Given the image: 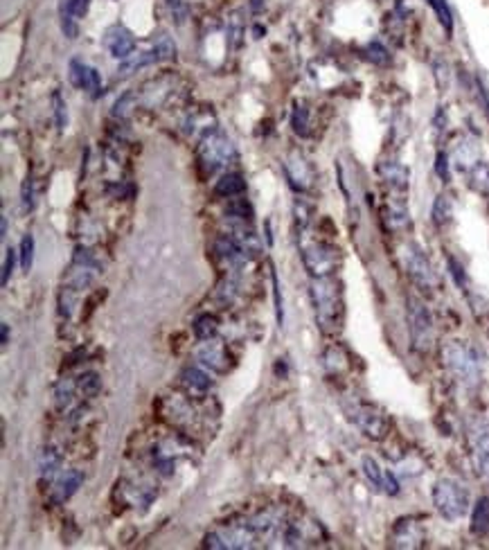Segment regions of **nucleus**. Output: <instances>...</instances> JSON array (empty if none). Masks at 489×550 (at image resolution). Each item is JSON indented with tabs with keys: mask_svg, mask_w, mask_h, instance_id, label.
<instances>
[{
	"mask_svg": "<svg viewBox=\"0 0 489 550\" xmlns=\"http://www.w3.org/2000/svg\"><path fill=\"white\" fill-rule=\"evenodd\" d=\"M309 212H311V207L305 201H296V219L302 228L309 224Z\"/></svg>",
	"mask_w": 489,
	"mask_h": 550,
	"instance_id": "nucleus-44",
	"label": "nucleus"
},
{
	"mask_svg": "<svg viewBox=\"0 0 489 550\" xmlns=\"http://www.w3.org/2000/svg\"><path fill=\"white\" fill-rule=\"evenodd\" d=\"M21 196H23V210L25 212H30L32 207H34V188H32V176H28L25 178V183H23V190H21Z\"/></svg>",
	"mask_w": 489,
	"mask_h": 550,
	"instance_id": "nucleus-39",
	"label": "nucleus"
},
{
	"mask_svg": "<svg viewBox=\"0 0 489 550\" xmlns=\"http://www.w3.org/2000/svg\"><path fill=\"white\" fill-rule=\"evenodd\" d=\"M14 259H16V251L7 248V251H5V261H3V284H7L9 278H11V273H14Z\"/></svg>",
	"mask_w": 489,
	"mask_h": 550,
	"instance_id": "nucleus-42",
	"label": "nucleus"
},
{
	"mask_svg": "<svg viewBox=\"0 0 489 550\" xmlns=\"http://www.w3.org/2000/svg\"><path fill=\"white\" fill-rule=\"evenodd\" d=\"M167 7L176 23H185V18H188V5H185V0H167Z\"/></svg>",
	"mask_w": 489,
	"mask_h": 550,
	"instance_id": "nucleus-41",
	"label": "nucleus"
},
{
	"mask_svg": "<svg viewBox=\"0 0 489 550\" xmlns=\"http://www.w3.org/2000/svg\"><path fill=\"white\" fill-rule=\"evenodd\" d=\"M244 192H246V180L240 174L221 176V180H217V185H215V194L223 196V199H235V196H240Z\"/></svg>",
	"mask_w": 489,
	"mask_h": 550,
	"instance_id": "nucleus-18",
	"label": "nucleus"
},
{
	"mask_svg": "<svg viewBox=\"0 0 489 550\" xmlns=\"http://www.w3.org/2000/svg\"><path fill=\"white\" fill-rule=\"evenodd\" d=\"M138 107V93H134V90H129V93H124L120 99L115 102L113 107V117H120V120H127V117L131 115V111H134Z\"/></svg>",
	"mask_w": 489,
	"mask_h": 550,
	"instance_id": "nucleus-28",
	"label": "nucleus"
},
{
	"mask_svg": "<svg viewBox=\"0 0 489 550\" xmlns=\"http://www.w3.org/2000/svg\"><path fill=\"white\" fill-rule=\"evenodd\" d=\"M291 126L298 136H309V109L305 104H298L291 115Z\"/></svg>",
	"mask_w": 489,
	"mask_h": 550,
	"instance_id": "nucleus-29",
	"label": "nucleus"
},
{
	"mask_svg": "<svg viewBox=\"0 0 489 550\" xmlns=\"http://www.w3.org/2000/svg\"><path fill=\"white\" fill-rule=\"evenodd\" d=\"M446 264H448V271H451L453 280L458 286H465L467 284V275H465V269H462V264L456 259V257H446Z\"/></svg>",
	"mask_w": 489,
	"mask_h": 550,
	"instance_id": "nucleus-40",
	"label": "nucleus"
},
{
	"mask_svg": "<svg viewBox=\"0 0 489 550\" xmlns=\"http://www.w3.org/2000/svg\"><path fill=\"white\" fill-rule=\"evenodd\" d=\"M456 165L460 167V172H469V169L480 161V153H478V145L471 140H462L460 145L456 147Z\"/></svg>",
	"mask_w": 489,
	"mask_h": 550,
	"instance_id": "nucleus-17",
	"label": "nucleus"
},
{
	"mask_svg": "<svg viewBox=\"0 0 489 550\" xmlns=\"http://www.w3.org/2000/svg\"><path fill=\"white\" fill-rule=\"evenodd\" d=\"M408 332H411V345L417 352H429L433 347V318L426 305L419 298H408Z\"/></svg>",
	"mask_w": 489,
	"mask_h": 550,
	"instance_id": "nucleus-5",
	"label": "nucleus"
},
{
	"mask_svg": "<svg viewBox=\"0 0 489 550\" xmlns=\"http://www.w3.org/2000/svg\"><path fill=\"white\" fill-rule=\"evenodd\" d=\"M392 541L397 548H417L424 541V532L415 521H399L397 528H394Z\"/></svg>",
	"mask_w": 489,
	"mask_h": 550,
	"instance_id": "nucleus-14",
	"label": "nucleus"
},
{
	"mask_svg": "<svg viewBox=\"0 0 489 550\" xmlns=\"http://www.w3.org/2000/svg\"><path fill=\"white\" fill-rule=\"evenodd\" d=\"M311 300L316 309V320L325 334H336L343 325V293L340 284L329 278H316L311 284Z\"/></svg>",
	"mask_w": 489,
	"mask_h": 550,
	"instance_id": "nucleus-1",
	"label": "nucleus"
},
{
	"mask_svg": "<svg viewBox=\"0 0 489 550\" xmlns=\"http://www.w3.org/2000/svg\"><path fill=\"white\" fill-rule=\"evenodd\" d=\"M365 52H367V59L372 61V63H379V65H381V63H388V61H390L388 50L383 48L381 43H377V41H375V43H370Z\"/></svg>",
	"mask_w": 489,
	"mask_h": 550,
	"instance_id": "nucleus-36",
	"label": "nucleus"
},
{
	"mask_svg": "<svg viewBox=\"0 0 489 550\" xmlns=\"http://www.w3.org/2000/svg\"><path fill=\"white\" fill-rule=\"evenodd\" d=\"M5 234H7V217L3 215V237H5Z\"/></svg>",
	"mask_w": 489,
	"mask_h": 550,
	"instance_id": "nucleus-47",
	"label": "nucleus"
},
{
	"mask_svg": "<svg viewBox=\"0 0 489 550\" xmlns=\"http://www.w3.org/2000/svg\"><path fill=\"white\" fill-rule=\"evenodd\" d=\"M72 392H75L72 382H61L57 386V390H55V406H57L59 411H65L72 404Z\"/></svg>",
	"mask_w": 489,
	"mask_h": 550,
	"instance_id": "nucleus-33",
	"label": "nucleus"
},
{
	"mask_svg": "<svg viewBox=\"0 0 489 550\" xmlns=\"http://www.w3.org/2000/svg\"><path fill=\"white\" fill-rule=\"evenodd\" d=\"M59 469H61V455H59V451L52 449V447H48V449L43 451V455H41V478L48 480V482H52V480H55V476L59 474Z\"/></svg>",
	"mask_w": 489,
	"mask_h": 550,
	"instance_id": "nucleus-24",
	"label": "nucleus"
},
{
	"mask_svg": "<svg viewBox=\"0 0 489 550\" xmlns=\"http://www.w3.org/2000/svg\"><path fill=\"white\" fill-rule=\"evenodd\" d=\"M435 172H438V176L442 178V180H448V156L444 153V151H440L438 153V158H435Z\"/></svg>",
	"mask_w": 489,
	"mask_h": 550,
	"instance_id": "nucleus-43",
	"label": "nucleus"
},
{
	"mask_svg": "<svg viewBox=\"0 0 489 550\" xmlns=\"http://www.w3.org/2000/svg\"><path fill=\"white\" fill-rule=\"evenodd\" d=\"M402 257H404L406 273L411 275V280L417 286H421V289H435V286H438V273H435L433 264L421 248H417L415 244H408L404 248Z\"/></svg>",
	"mask_w": 489,
	"mask_h": 550,
	"instance_id": "nucleus-8",
	"label": "nucleus"
},
{
	"mask_svg": "<svg viewBox=\"0 0 489 550\" xmlns=\"http://www.w3.org/2000/svg\"><path fill=\"white\" fill-rule=\"evenodd\" d=\"M383 492L390 494V496H394L399 492V482H397V478H394V474H390V471H386V487H383Z\"/></svg>",
	"mask_w": 489,
	"mask_h": 550,
	"instance_id": "nucleus-45",
	"label": "nucleus"
},
{
	"mask_svg": "<svg viewBox=\"0 0 489 550\" xmlns=\"http://www.w3.org/2000/svg\"><path fill=\"white\" fill-rule=\"evenodd\" d=\"M70 80H72V84H75L77 88H84L86 93H90L92 97L100 95V86H102L100 72H97L95 68H90V65L72 59V61H70Z\"/></svg>",
	"mask_w": 489,
	"mask_h": 550,
	"instance_id": "nucleus-12",
	"label": "nucleus"
},
{
	"mask_svg": "<svg viewBox=\"0 0 489 550\" xmlns=\"http://www.w3.org/2000/svg\"><path fill=\"white\" fill-rule=\"evenodd\" d=\"M7 343H9V325L3 323V345H7Z\"/></svg>",
	"mask_w": 489,
	"mask_h": 550,
	"instance_id": "nucleus-46",
	"label": "nucleus"
},
{
	"mask_svg": "<svg viewBox=\"0 0 489 550\" xmlns=\"http://www.w3.org/2000/svg\"><path fill=\"white\" fill-rule=\"evenodd\" d=\"M471 455L473 467L483 482L489 485V420L480 417L471 424Z\"/></svg>",
	"mask_w": 489,
	"mask_h": 550,
	"instance_id": "nucleus-9",
	"label": "nucleus"
},
{
	"mask_svg": "<svg viewBox=\"0 0 489 550\" xmlns=\"http://www.w3.org/2000/svg\"><path fill=\"white\" fill-rule=\"evenodd\" d=\"M284 174H286L289 185L298 192H307L313 183V169L300 153H291L284 161Z\"/></svg>",
	"mask_w": 489,
	"mask_h": 550,
	"instance_id": "nucleus-10",
	"label": "nucleus"
},
{
	"mask_svg": "<svg viewBox=\"0 0 489 550\" xmlns=\"http://www.w3.org/2000/svg\"><path fill=\"white\" fill-rule=\"evenodd\" d=\"M426 3L433 7V11L438 14V21L442 23V28L451 34L453 32V16H451V9H448L446 0H426Z\"/></svg>",
	"mask_w": 489,
	"mask_h": 550,
	"instance_id": "nucleus-30",
	"label": "nucleus"
},
{
	"mask_svg": "<svg viewBox=\"0 0 489 550\" xmlns=\"http://www.w3.org/2000/svg\"><path fill=\"white\" fill-rule=\"evenodd\" d=\"M431 217H433V224H435V226H446L448 221H451V217H453V203H451V199H448L446 194H440L438 199L433 201Z\"/></svg>",
	"mask_w": 489,
	"mask_h": 550,
	"instance_id": "nucleus-23",
	"label": "nucleus"
},
{
	"mask_svg": "<svg viewBox=\"0 0 489 550\" xmlns=\"http://www.w3.org/2000/svg\"><path fill=\"white\" fill-rule=\"evenodd\" d=\"M469 528L475 536L489 534V496H480L471 509V523Z\"/></svg>",
	"mask_w": 489,
	"mask_h": 550,
	"instance_id": "nucleus-15",
	"label": "nucleus"
},
{
	"mask_svg": "<svg viewBox=\"0 0 489 550\" xmlns=\"http://www.w3.org/2000/svg\"><path fill=\"white\" fill-rule=\"evenodd\" d=\"M433 505L444 521H458L469 509V490L456 478H440L433 487Z\"/></svg>",
	"mask_w": 489,
	"mask_h": 550,
	"instance_id": "nucleus-3",
	"label": "nucleus"
},
{
	"mask_svg": "<svg viewBox=\"0 0 489 550\" xmlns=\"http://www.w3.org/2000/svg\"><path fill=\"white\" fill-rule=\"evenodd\" d=\"M18 255H21V269L30 271L32 269V259H34V237H32V234H25V237L21 239Z\"/></svg>",
	"mask_w": 489,
	"mask_h": 550,
	"instance_id": "nucleus-34",
	"label": "nucleus"
},
{
	"mask_svg": "<svg viewBox=\"0 0 489 550\" xmlns=\"http://www.w3.org/2000/svg\"><path fill=\"white\" fill-rule=\"evenodd\" d=\"M442 363L460 384H465L469 388L480 384V374H483L480 355L467 340H446L442 345Z\"/></svg>",
	"mask_w": 489,
	"mask_h": 550,
	"instance_id": "nucleus-2",
	"label": "nucleus"
},
{
	"mask_svg": "<svg viewBox=\"0 0 489 550\" xmlns=\"http://www.w3.org/2000/svg\"><path fill=\"white\" fill-rule=\"evenodd\" d=\"M363 474H365V478L372 482L375 485V490H383L386 487V471L381 469V465L375 460L372 455H365L363 458Z\"/></svg>",
	"mask_w": 489,
	"mask_h": 550,
	"instance_id": "nucleus-25",
	"label": "nucleus"
},
{
	"mask_svg": "<svg viewBox=\"0 0 489 550\" xmlns=\"http://www.w3.org/2000/svg\"><path fill=\"white\" fill-rule=\"evenodd\" d=\"M151 55L156 61H169L176 57V45L167 34H158L151 45Z\"/></svg>",
	"mask_w": 489,
	"mask_h": 550,
	"instance_id": "nucleus-26",
	"label": "nucleus"
},
{
	"mask_svg": "<svg viewBox=\"0 0 489 550\" xmlns=\"http://www.w3.org/2000/svg\"><path fill=\"white\" fill-rule=\"evenodd\" d=\"M302 261L313 278H329L340 264V251L327 242L302 244Z\"/></svg>",
	"mask_w": 489,
	"mask_h": 550,
	"instance_id": "nucleus-6",
	"label": "nucleus"
},
{
	"mask_svg": "<svg viewBox=\"0 0 489 550\" xmlns=\"http://www.w3.org/2000/svg\"><path fill=\"white\" fill-rule=\"evenodd\" d=\"M104 45L109 48V52L115 59H129L136 50V38L122 25H113V28L104 36Z\"/></svg>",
	"mask_w": 489,
	"mask_h": 550,
	"instance_id": "nucleus-11",
	"label": "nucleus"
},
{
	"mask_svg": "<svg viewBox=\"0 0 489 550\" xmlns=\"http://www.w3.org/2000/svg\"><path fill=\"white\" fill-rule=\"evenodd\" d=\"M219 330V323L215 316H210V313H203V316H199L194 320V334L199 340H210Z\"/></svg>",
	"mask_w": 489,
	"mask_h": 550,
	"instance_id": "nucleus-27",
	"label": "nucleus"
},
{
	"mask_svg": "<svg viewBox=\"0 0 489 550\" xmlns=\"http://www.w3.org/2000/svg\"><path fill=\"white\" fill-rule=\"evenodd\" d=\"M79 390L84 392L86 397H95L102 390V379L97 372H86L84 377H79Z\"/></svg>",
	"mask_w": 489,
	"mask_h": 550,
	"instance_id": "nucleus-32",
	"label": "nucleus"
},
{
	"mask_svg": "<svg viewBox=\"0 0 489 550\" xmlns=\"http://www.w3.org/2000/svg\"><path fill=\"white\" fill-rule=\"evenodd\" d=\"M82 480H84V476H82V471H77V469H70L68 474H65L63 478H61V482H59V487H57V494H55V501L57 503H63V501H68L70 496L79 490V485H82Z\"/></svg>",
	"mask_w": 489,
	"mask_h": 550,
	"instance_id": "nucleus-20",
	"label": "nucleus"
},
{
	"mask_svg": "<svg viewBox=\"0 0 489 550\" xmlns=\"http://www.w3.org/2000/svg\"><path fill=\"white\" fill-rule=\"evenodd\" d=\"M226 215L232 219H240V221H250L253 219V207L248 205L246 199H232L226 207Z\"/></svg>",
	"mask_w": 489,
	"mask_h": 550,
	"instance_id": "nucleus-31",
	"label": "nucleus"
},
{
	"mask_svg": "<svg viewBox=\"0 0 489 550\" xmlns=\"http://www.w3.org/2000/svg\"><path fill=\"white\" fill-rule=\"evenodd\" d=\"M379 176L390 185V190L394 194H406L408 190V178H411V172L408 167H404L397 161H386L379 165Z\"/></svg>",
	"mask_w": 489,
	"mask_h": 550,
	"instance_id": "nucleus-13",
	"label": "nucleus"
},
{
	"mask_svg": "<svg viewBox=\"0 0 489 550\" xmlns=\"http://www.w3.org/2000/svg\"><path fill=\"white\" fill-rule=\"evenodd\" d=\"M199 359H201L205 365H210L213 370H219V372L226 370L228 357H226V350H223V345H219V343H205V347L201 350Z\"/></svg>",
	"mask_w": 489,
	"mask_h": 550,
	"instance_id": "nucleus-19",
	"label": "nucleus"
},
{
	"mask_svg": "<svg viewBox=\"0 0 489 550\" xmlns=\"http://www.w3.org/2000/svg\"><path fill=\"white\" fill-rule=\"evenodd\" d=\"M181 379H183V386L190 392H194V395H205V392L210 390V386H213L210 377L201 368H185Z\"/></svg>",
	"mask_w": 489,
	"mask_h": 550,
	"instance_id": "nucleus-16",
	"label": "nucleus"
},
{
	"mask_svg": "<svg viewBox=\"0 0 489 550\" xmlns=\"http://www.w3.org/2000/svg\"><path fill=\"white\" fill-rule=\"evenodd\" d=\"M52 104H55V122H57V129L63 131L65 124H68V107H65V99L61 97L59 90H55V95H52Z\"/></svg>",
	"mask_w": 489,
	"mask_h": 550,
	"instance_id": "nucleus-35",
	"label": "nucleus"
},
{
	"mask_svg": "<svg viewBox=\"0 0 489 550\" xmlns=\"http://www.w3.org/2000/svg\"><path fill=\"white\" fill-rule=\"evenodd\" d=\"M271 280H273V293H275V316H277V323H284V307H282V293H280V280H277V273L271 271Z\"/></svg>",
	"mask_w": 489,
	"mask_h": 550,
	"instance_id": "nucleus-37",
	"label": "nucleus"
},
{
	"mask_svg": "<svg viewBox=\"0 0 489 550\" xmlns=\"http://www.w3.org/2000/svg\"><path fill=\"white\" fill-rule=\"evenodd\" d=\"M199 158H201V165L205 167V172L215 174L217 169L226 167L235 158V147L221 131H210V134H205L199 147Z\"/></svg>",
	"mask_w": 489,
	"mask_h": 550,
	"instance_id": "nucleus-7",
	"label": "nucleus"
},
{
	"mask_svg": "<svg viewBox=\"0 0 489 550\" xmlns=\"http://www.w3.org/2000/svg\"><path fill=\"white\" fill-rule=\"evenodd\" d=\"M242 36H244V25L240 21V16H232V21L228 23V41L232 48H237L242 43Z\"/></svg>",
	"mask_w": 489,
	"mask_h": 550,
	"instance_id": "nucleus-38",
	"label": "nucleus"
},
{
	"mask_svg": "<svg viewBox=\"0 0 489 550\" xmlns=\"http://www.w3.org/2000/svg\"><path fill=\"white\" fill-rule=\"evenodd\" d=\"M149 63H156L151 50L149 52H138V55L134 52V55H131L129 59H124L120 63V68H117V77H129V75H134L136 70L144 68V65H149Z\"/></svg>",
	"mask_w": 489,
	"mask_h": 550,
	"instance_id": "nucleus-22",
	"label": "nucleus"
},
{
	"mask_svg": "<svg viewBox=\"0 0 489 550\" xmlns=\"http://www.w3.org/2000/svg\"><path fill=\"white\" fill-rule=\"evenodd\" d=\"M467 178H469V185L480 192L485 196H489V163L485 161H478L475 163L469 172H467Z\"/></svg>",
	"mask_w": 489,
	"mask_h": 550,
	"instance_id": "nucleus-21",
	"label": "nucleus"
},
{
	"mask_svg": "<svg viewBox=\"0 0 489 550\" xmlns=\"http://www.w3.org/2000/svg\"><path fill=\"white\" fill-rule=\"evenodd\" d=\"M348 417L354 422V426L370 440H383L390 433V420L379 406L354 401L348 409Z\"/></svg>",
	"mask_w": 489,
	"mask_h": 550,
	"instance_id": "nucleus-4",
	"label": "nucleus"
}]
</instances>
